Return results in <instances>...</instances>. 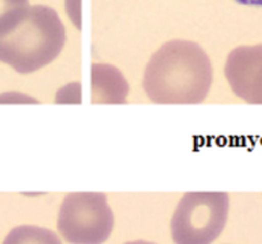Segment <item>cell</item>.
I'll list each match as a JSON object with an SVG mask.
<instances>
[{
  "instance_id": "obj_1",
  "label": "cell",
  "mask_w": 262,
  "mask_h": 244,
  "mask_svg": "<svg viewBox=\"0 0 262 244\" xmlns=\"http://www.w3.org/2000/svg\"><path fill=\"white\" fill-rule=\"evenodd\" d=\"M213 81L211 60L198 43L173 39L152 54L143 75V90L155 104H200Z\"/></svg>"
},
{
  "instance_id": "obj_2",
  "label": "cell",
  "mask_w": 262,
  "mask_h": 244,
  "mask_svg": "<svg viewBox=\"0 0 262 244\" xmlns=\"http://www.w3.org/2000/svg\"><path fill=\"white\" fill-rule=\"evenodd\" d=\"M64 43L66 29L56 11L46 5L30 6L20 23L0 37V62L29 74L52 63Z\"/></svg>"
},
{
  "instance_id": "obj_3",
  "label": "cell",
  "mask_w": 262,
  "mask_h": 244,
  "mask_svg": "<svg viewBox=\"0 0 262 244\" xmlns=\"http://www.w3.org/2000/svg\"><path fill=\"white\" fill-rule=\"evenodd\" d=\"M230 196L225 192H190L183 195L170 220L174 244H212L228 223Z\"/></svg>"
},
{
  "instance_id": "obj_4",
  "label": "cell",
  "mask_w": 262,
  "mask_h": 244,
  "mask_svg": "<svg viewBox=\"0 0 262 244\" xmlns=\"http://www.w3.org/2000/svg\"><path fill=\"white\" fill-rule=\"evenodd\" d=\"M114 224V212L104 193H69L57 217V230L71 244H103Z\"/></svg>"
},
{
  "instance_id": "obj_5",
  "label": "cell",
  "mask_w": 262,
  "mask_h": 244,
  "mask_svg": "<svg viewBox=\"0 0 262 244\" xmlns=\"http://www.w3.org/2000/svg\"><path fill=\"white\" fill-rule=\"evenodd\" d=\"M224 75L236 97L247 104L262 105V45L232 49L225 60Z\"/></svg>"
},
{
  "instance_id": "obj_6",
  "label": "cell",
  "mask_w": 262,
  "mask_h": 244,
  "mask_svg": "<svg viewBox=\"0 0 262 244\" xmlns=\"http://www.w3.org/2000/svg\"><path fill=\"white\" fill-rule=\"evenodd\" d=\"M129 91L124 75L114 65H92L93 104H124Z\"/></svg>"
},
{
  "instance_id": "obj_7",
  "label": "cell",
  "mask_w": 262,
  "mask_h": 244,
  "mask_svg": "<svg viewBox=\"0 0 262 244\" xmlns=\"http://www.w3.org/2000/svg\"><path fill=\"white\" fill-rule=\"evenodd\" d=\"M3 244H62L55 232L35 225H20L11 230Z\"/></svg>"
},
{
  "instance_id": "obj_8",
  "label": "cell",
  "mask_w": 262,
  "mask_h": 244,
  "mask_svg": "<svg viewBox=\"0 0 262 244\" xmlns=\"http://www.w3.org/2000/svg\"><path fill=\"white\" fill-rule=\"evenodd\" d=\"M29 7V0H0V37L20 23Z\"/></svg>"
},
{
  "instance_id": "obj_9",
  "label": "cell",
  "mask_w": 262,
  "mask_h": 244,
  "mask_svg": "<svg viewBox=\"0 0 262 244\" xmlns=\"http://www.w3.org/2000/svg\"><path fill=\"white\" fill-rule=\"evenodd\" d=\"M235 2L248 6H262V0H235Z\"/></svg>"
},
{
  "instance_id": "obj_10",
  "label": "cell",
  "mask_w": 262,
  "mask_h": 244,
  "mask_svg": "<svg viewBox=\"0 0 262 244\" xmlns=\"http://www.w3.org/2000/svg\"><path fill=\"white\" fill-rule=\"evenodd\" d=\"M125 244H155V243H151V242H147V241H134V242H128Z\"/></svg>"
}]
</instances>
